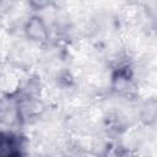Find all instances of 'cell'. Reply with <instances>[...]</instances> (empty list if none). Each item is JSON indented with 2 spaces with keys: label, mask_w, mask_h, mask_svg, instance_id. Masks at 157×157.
I'll use <instances>...</instances> for the list:
<instances>
[{
  "label": "cell",
  "mask_w": 157,
  "mask_h": 157,
  "mask_svg": "<svg viewBox=\"0 0 157 157\" xmlns=\"http://www.w3.org/2000/svg\"><path fill=\"white\" fill-rule=\"evenodd\" d=\"M26 36L33 42H44L48 38L47 27L39 17H32L25 26Z\"/></svg>",
  "instance_id": "6da1fadb"
},
{
  "label": "cell",
  "mask_w": 157,
  "mask_h": 157,
  "mask_svg": "<svg viewBox=\"0 0 157 157\" xmlns=\"http://www.w3.org/2000/svg\"><path fill=\"white\" fill-rule=\"evenodd\" d=\"M141 120L145 124L152 123L157 118V101L156 99H148L146 101L142 107H141V113H140Z\"/></svg>",
  "instance_id": "7a4b0ae2"
},
{
  "label": "cell",
  "mask_w": 157,
  "mask_h": 157,
  "mask_svg": "<svg viewBox=\"0 0 157 157\" xmlns=\"http://www.w3.org/2000/svg\"><path fill=\"white\" fill-rule=\"evenodd\" d=\"M28 1L34 9H43L49 4L50 0H28Z\"/></svg>",
  "instance_id": "3957f363"
}]
</instances>
